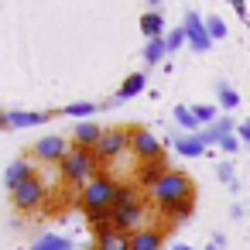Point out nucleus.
Segmentation results:
<instances>
[{
    "label": "nucleus",
    "instance_id": "8",
    "mask_svg": "<svg viewBox=\"0 0 250 250\" xmlns=\"http://www.w3.org/2000/svg\"><path fill=\"white\" fill-rule=\"evenodd\" d=\"M69 151H72V144H69L65 137H59V134L42 137V141L31 144V158H38V161H55V165H62V158H65Z\"/></svg>",
    "mask_w": 250,
    "mask_h": 250
},
{
    "label": "nucleus",
    "instance_id": "3",
    "mask_svg": "<svg viewBox=\"0 0 250 250\" xmlns=\"http://www.w3.org/2000/svg\"><path fill=\"white\" fill-rule=\"evenodd\" d=\"M117 185H120V182H113L106 171H100V175H96L89 185H83V192H79L83 209H86V212H113Z\"/></svg>",
    "mask_w": 250,
    "mask_h": 250
},
{
    "label": "nucleus",
    "instance_id": "28",
    "mask_svg": "<svg viewBox=\"0 0 250 250\" xmlns=\"http://www.w3.org/2000/svg\"><path fill=\"white\" fill-rule=\"evenodd\" d=\"M165 42H168V52H178V48L188 42V35H185V28H171V31L165 35Z\"/></svg>",
    "mask_w": 250,
    "mask_h": 250
},
{
    "label": "nucleus",
    "instance_id": "25",
    "mask_svg": "<svg viewBox=\"0 0 250 250\" xmlns=\"http://www.w3.org/2000/svg\"><path fill=\"white\" fill-rule=\"evenodd\" d=\"M127 202H137V192H134V185H130V182H120V185H117L113 209H117V206H127Z\"/></svg>",
    "mask_w": 250,
    "mask_h": 250
},
{
    "label": "nucleus",
    "instance_id": "34",
    "mask_svg": "<svg viewBox=\"0 0 250 250\" xmlns=\"http://www.w3.org/2000/svg\"><path fill=\"white\" fill-rule=\"evenodd\" d=\"M0 130H11V127H7V113H4V110H0Z\"/></svg>",
    "mask_w": 250,
    "mask_h": 250
},
{
    "label": "nucleus",
    "instance_id": "10",
    "mask_svg": "<svg viewBox=\"0 0 250 250\" xmlns=\"http://www.w3.org/2000/svg\"><path fill=\"white\" fill-rule=\"evenodd\" d=\"M103 127L96 124V120H79L76 124V130H72V147H86V151H96L100 147V141H103Z\"/></svg>",
    "mask_w": 250,
    "mask_h": 250
},
{
    "label": "nucleus",
    "instance_id": "12",
    "mask_svg": "<svg viewBox=\"0 0 250 250\" xmlns=\"http://www.w3.org/2000/svg\"><path fill=\"white\" fill-rule=\"evenodd\" d=\"M168 171H171V168H168V161H165V158H158V161H144V165H137V185L154 188Z\"/></svg>",
    "mask_w": 250,
    "mask_h": 250
},
{
    "label": "nucleus",
    "instance_id": "15",
    "mask_svg": "<svg viewBox=\"0 0 250 250\" xmlns=\"http://www.w3.org/2000/svg\"><path fill=\"white\" fill-rule=\"evenodd\" d=\"M31 175H38V171L31 168V161H28V158H18V161H11V168L4 171V185L14 192V188H18L21 182H28Z\"/></svg>",
    "mask_w": 250,
    "mask_h": 250
},
{
    "label": "nucleus",
    "instance_id": "17",
    "mask_svg": "<svg viewBox=\"0 0 250 250\" xmlns=\"http://www.w3.org/2000/svg\"><path fill=\"white\" fill-rule=\"evenodd\" d=\"M141 31L147 35V42L165 38V35H168V31H165V14H161V11H147V14H141Z\"/></svg>",
    "mask_w": 250,
    "mask_h": 250
},
{
    "label": "nucleus",
    "instance_id": "18",
    "mask_svg": "<svg viewBox=\"0 0 250 250\" xmlns=\"http://www.w3.org/2000/svg\"><path fill=\"white\" fill-rule=\"evenodd\" d=\"M31 250H76V243L69 236H62V233H42L31 243Z\"/></svg>",
    "mask_w": 250,
    "mask_h": 250
},
{
    "label": "nucleus",
    "instance_id": "31",
    "mask_svg": "<svg viewBox=\"0 0 250 250\" xmlns=\"http://www.w3.org/2000/svg\"><path fill=\"white\" fill-rule=\"evenodd\" d=\"M236 137L250 144V120H243V124H236Z\"/></svg>",
    "mask_w": 250,
    "mask_h": 250
},
{
    "label": "nucleus",
    "instance_id": "20",
    "mask_svg": "<svg viewBox=\"0 0 250 250\" xmlns=\"http://www.w3.org/2000/svg\"><path fill=\"white\" fill-rule=\"evenodd\" d=\"M171 117H175V124H178L185 134H199V130H202V124L195 120L192 106H175V113H171Z\"/></svg>",
    "mask_w": 250,
    "mask_h": 250
},
{
    "label": "nucleus",
    "instance_id": "30",
    "mask_svg": "<svg viewBox=\"0 0 250 250\" xmlns=\"http://www.w3.org/2000/svg\"><path fill=\"white\" fill-rule=\"evenodd\" d=\"M240 144H243V141H240V137H236V134H229V137H226V141H223V144H219V147H223V151H226V154H236V151H240Z\"/></svg>",
    "mask_w": 250,
    "mask_h": 250
},
{
    "label": "nucleus",
    "instance_id": "13",
    "mask_svg": "<svg viewBox=\"0 0 250 250\" xmlns=\"http://www.w3.org/2000/svg\"><path fill=\"white\" fill-rule=\"evenodd\" d=\"M165 243V229H154V226H144L130 236V250H161Z\"/></svg>",
    "mask_w": 250,
    "mask_h": 250
},
{
    "label": "nucleus",
    "instance_id": "4",
    "mask_svg": "<svg viewBox=\"0 0 250 250\" xmlns=\"http://www.w3.org/2000/svg\"><path fill=\"white\" fill-rule=\"evenodd\" d=\"M45 199H48V185H45L42 175H31L28 182H21V185L11 192V202H14L18 212H35V209H42Z\"/></svg>",
    "mask_w": 250,
    "mask_h": 250
},
{
    "label": "nucleus",
    "instance_id": "2",
    "mask_svg": "<svg viewBox=\"0 0 250 250\" xmlns=\"http://www.w3.org/2000/svg\"><path fill=\"white\" fill-rule=\"evenodd\" d=\"M100 154L96 151H86V147H72L65 158H62V165H59V171H62V178H65V185H89L96 175H100Z\"/></svg>",
    "mask_w": 250,
    "mask_h": 250
},
{
    "label": "nucleus",
    "instance_id": "7",
    "mask_svg": "<svg viewBox=\"0 0 250 250\" xmlns=\"http://www.w3.org/2000/svg\"><path fill=\"white\" fill-rule=\"evenodd\" d=\"M110 219H113V229L117 233L134 236L137 229H144V206H141V199L137 202H127V206H117Z\"/></svg>",
    "mask_w": 250,
    "mask_h": 250
},
{
    "label": "nucleus",
    "instance_id": "36",
    "mask_svg": "<svg viewBox=\"0 0 250 250\" xmlns=\"http://www.w3.org/2000/svg\"><path fill=\"white\" fill-rule=\"evenodd\" d=\"M89 250H93V247H89Z\"/></svg>",
    "mask_w": 250,
    "mask_h": 250
},
{
    "label": "nucleus",
    "instance_id": "9",
    "mask_svg": "<svg viewBox=\"0 0 250 250\" xmlns=\"http://www.w3.org/2000/svg\"><path fill=\"white\" fill-rule=\"evenodd\" d=\"M182 28H185V35H188V48L192 52H209L212 48V38H209V31H206V21L195 14V11H188L185 14V21H182Z\"/></svg>",
    "mask_w": 250,
    "mask_h": 250
},
{
    "label": "nucleus",
    "instance_id": "16",
    "mask_svg": "<svg viewBox=\"0 0 250 250\" xmlns=\"http://www.w3.org/2000/svg\"><path fill=\"white\" fill-rule=\"evenodd\" d=\"M171 144H175V151H178L182 158H202V154H206V144H202L199 134H182V137H175Z\"/></svg>",
    "mask_w": 250,
    "mask_h": 250
},
{
    "label": "nucleus",
    "instance_id": "21",
    "mask_svg": "<svg viewBox=\"0 0 250 250\" xmlns=\"http://www.w3.org/2000/svg\"><path fill=\"white\" fill-rule=\"evenodd\" d=\"M165 55H168V42H165V38H154V42L144 45V62H147V65H161Z\"/></svg>",
    "mask_w": 250,
    "mask_h": 250
},
{
    "label": "nucleus",
    "instance_id": "14",
    "mask_svg": "<svg viewBox=\"0 0 250 250\" xmlns=\"http://www.w3.org/2000/svg\"><path fill=\"white\" fill-rule=\"evenodd\" d=\"M144 86H147V76H144V72H130V76L120 83V89L113 93V100H117V103H127V100L141 96V93H144Z\"/></svg>",
    "mask_w": 250,
    "mask_h": 250
},
{
    "label": "nucleus",
    "instance_id": "32",
    "mask_svg": "<svg viewBox=\"0 0 250 250\" xmlns=\"http://www.w3.org/2000/svg\"><path fill=\"white\" fill-rule=\"evenodd\" d=\"M229 7H233V11H236L240 18H247V4H243V0H233V4H229Z\"/></svg>",
    "mask_w": 250,
    "mask_h": 250
},
{
    "label": "nucleus",
    "instance_id": "33",
    "mask_svg": "<svg viewBox=\"0 0 250 250\" xmlns=\"http://www.w3.org/2000/svg\"><path fill=\"white\" fill-rule=\"evenodd\" d=\"M209 243H212V247H216V250H223V247H226V236H223V233H216V236H212V240H209Z\"/></svg>",
    "mask_w": 250,
    "mask_h": 250
},
{
    "label": "nucleus",
    "instance_id": "35",
    "mask_svg": "<svg viewBox=\"0 0 250 250\" xmlns=\"http://www.w3.org/2000/svg\"><path fill=\"white\" fill-rule=\"evenodd\" d=\"M206 250H216V247H212V243H209V247H206Z\"/></svg>",
    "mask_w": 250,
    "mask_h": 250
},
{
    "label": "nucleus",
    "instance_id": "1",
    "mask_svg": "<svg viewBox=\"0 0 250 250\" xmlns=\"http://www.w3.org/2000/svg\"><path fill=\"white\" fill-rule=\"evenodd\" d=\"M151 199H154V206L165 212V209H171V206H178V202H185V199H195V182H192L185 171L171 168V171L151 188Z\"/></svg>",
    "mask_w": 250,
    "mask_h": 250
},
{
    "label": "nucleus",
    "instance_id": "26",
    "mask_svg": "<svg viewBox=\"0 0 250 250\" xmlns=\"http://www.w3.org/2000/svg\"><path fill=\"white\" fill-rule=\"evenodd\" d=\"M96 110H100L96 103H69L62 113H65V117H93Z\"/></svg>",
    "mask_w": 250,
    "mask_h": 250
},
{
    "label": "nucleus",
    "instance_id": "23",
    "mask_svg": "<svg viewBox=\"0 0 250 250\" xmlns=\"http://www.w3.org/2000/svg\"><path fill=\"white\" fill-rule=\"evenodd\" d=\"M192 212H195V199H185V202H178V206L165 209V219H171V223H182V219H192Z\"/></svg>",
    "mask_w": 250,
    "mask_h": 250
},
{
    "label": "nucleus",
    "instance_id": "24",
    "mask_svg": "<svg viewBox=\"0 0 250 250\" xmlns=\"http://www.w3.org/2000/svg\"><path fill=\"white\" fill-rule=\"evenodd\" d=\"M192 113H195V120H199L202 127H212V124H216V106H212V103H195Z\"/></svg>",
    "mask_w": 250,
    "mask_h": 250
},
{
    "label": "nucleus",
    "instance_id": "5",
    "mask_svg": "<svg viewBox=\"0 0 250 250\" xmlns=\"http://www.w3.org/2000/svg\"><path fill=\"white\" fill-rule=\"evenodd\" d=\"M130 151L137 154V161H158L165 158V144L147 130V127H130Z\"/></svg>",
    "mask_w": 250,
    "mask_h": 250
},
{
    "label": "nucleus",
    "instance_id": "27",
    "mask_svg": "<svg viewBox=\"0 0 250 250\" xmlns=\"http://www.w3.org/2000/svg\"><path fill=\"white\" fill-rule=\"evenodd\" d=\"M206 31H209V38L212 42H219V38H226V24H223V18H206Z\"/></svg>",
    "mask_w": 250,
    "mask_h": 250
},
{
    "label": "nucleus",
    "instance_id": "22",
    "mask_svg": "<svg viewBox=\"0 0 250 250\" xmlns=\"http://www.w3.org/2000/svg\"><path fill=\"white\" fill-rule=\"evenodd\" d=\"M216 100H219L223 110H236V106H240V93H236L229 83H219V86H216Z\"/></svg>",
    "mask_w": 250,
    "mask_h": 250
},
{
    "label": "nucleus",
    "instance_id": "29",
    "mask_svg": "<svg viewBox=\"0 0 250 250\" xmlns=\"http://www.w3.org/2000/svg\"><path fill=\"white\" fill-rule=\"evenodd\" d=\"M216 175H219V182H226V185H233V182H236V175H233V165H229V161H219V165H216Z\"/></svg>",
    "mask_w": 250,
    "mask_h": 250
},
{
    "label": "nucleus",
    "instance_id": "19",
    "mask_svg": "<svg viewBox=\"0 0 250 250\" xmlns=\"http://www.w3.org/2000/svg\"><path fill=\"white\" fill-rule=\"evenodd\" d=\"M93 250H130V236L127 233H117V229H106L103 236H96Z\"/></svg>",
    "mask_w": 250,
    "mask_h": 250
},
{
    "label": "nucleus",
    "instance_id": "6",
    "mask_svg": "<svg viewBox=\"0 0 250 250\" xmlns=\"http://www.w3.org/2000/svg\"><path fill=\"white\" fill-rule=\"evenodd\" d=\"M124 151H130V127H106V134H103V141L96 147L100 161L103 165L106 161H117Z\"/></svg>",
    "mask_w": 250,
    "mask_h": 250
},
{
    "label": "nucleus",
    "instance_id": "11",
    "mask_svg": "<svg viewBox=\"0 0 250 250\" xmlns=\"http://www.w3.org/2000/svg\"><path fill=\"white\" fill-rule=\"evenodd\" d=\"M55 117V110H11L7 113V127L11 130H24V127H42Z\"/></svg>",
    "mask_w": 250,
    "mask_h": 250
}]
</instances>
